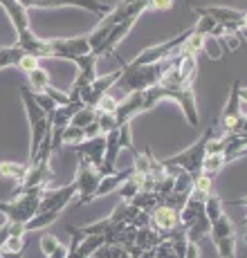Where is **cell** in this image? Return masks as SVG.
Listing matches in <instances>:
<instances>
[{
	"label": "cell",
	"instance_id": "cell-1",
	"mask_svg": "<svg viewBox=\"0 0 247 258\" xmlns=\"http://www.w3.org/2000/svg\"><path fill=\"white\" fill-rule=\"evenodd\" d=\"M90 41L88 36H74V38H45V52L43 58H56V61H77L79 56L90 54Z\"/></svg>",
	"mask_w": 247,
	"mask_h": 258
},
{
	"label": "cell",
	"instance_id": "cell-2",
	"mask_svg": "<svg viewBox=\"0 0 247 258\" xmlns=\"http://www.w3.org/2000/svg\"><path fill=\"white\" fill-rule=\"evenodd\" d=\"M103 175L99 173V168H95L88 160L79 157V166H77V175H74V184L79 188L77 196V207H83L88 202H92L97 198V188L101 184Z\"/></svg>",
	"mask_w": 247,
	"mask_h": 258
},
{
	"label": "cell",
	"instance_id": "cell-3",
	"mask_svg": "<svg viewBox=\"0 0 247 258\" xmlns=\"http://www.w3.org/2000/svg\"><path fill=\"white\" fill-rule=\"evenodd\" d=\"M25 9H54V7H79V9H86V12H92L97 16H108L112 12L110 7L101 5L99 0H18Z\"/></svg>",
	"mask_w": 247,
	"mask_h": 258
},
{
	"label": "cell",
	"instance_id": "cell-4",
	"mask_svg": "<svg viewBox=\"0 0 247 258\" xmlns=\"http://www.w3.org/2000/svg\"><path fill=\"white\" fill-rule=\"evenodd\" d=\"M79 188L77 184H68V186H47L41 196V207H38V213L41 211H66L68 205L72 200H77Z\"/></svg>",
	"mask_w": 247,
	"mask_h": 258
},
{
	"label": "cell",
	"instance_id": "cell-5",
	"mask_svg": "<svg viewBox=\"0 0 247 258\" xmlns=\"http://www.w3.org/2000/svg\"><path fill=\"white\" fill-rule=\"evenodd\" d=\"M0 7L5 9V14L9 16V21L14 25V32H16V41L25 38L32 34V25H29V14L18 0H0Z\"/></svg>",
	"mask_w": 247,
	"mask_h": 258
},
{
	"label": "cell",
	"instance_id": "cell-6",
	"mask_svg": "<svg viewBox=\"0 0 247 258\" xmlns=\"http://www.w3.org/2000/svg\"><path fill=\"white\" fill-rule=\"evenodd\" d=\"M72 151L77 153L79 157L88 160L95 168H101L103 155H106V135H97V137H92V140L77 144V146H72Z\"/></svg>",
	"mask_w": 247,
	"mask_h": 258
},
{
	"label": "cell",
	"instance_id": "cell-7",
	"mask_svg": "<svg viewBox=\"0 0 247 258\" xmlns=\"http://www.w3.org/2000/svg\"><path fill=\"white\" fill-rule=\"evenodd\" d=\"M27 175V164H18V162H0V177L12 180L14 184H21Z\"/></svg>",
	"mask_w": 247,
	"mask_h": 258
},
{
	"label": "cell",
	"instance_id": "cell-8",
	"mask_svg": "<svg viewBox=\"0 0 247 258\" xmlns=\"http://www.w3.org/2000/svg\"><path fill=\"white\" fill-rule=\"evenodd\" d=\"M25 54L27 52H25L23 47H18L16 43L9 47H0V70H5V68H9V66H18V61H21Z\"/></svg>",
	"mask_w": 247,
	"mask_h": 258
},
{
	"label": "cell",
	"instance_id": "cell-9",
	"mask_svg": "<svg viewBox=\"0 0 247 258\" xmlns=\"http://www.w3.org/2000/svg\"><path fill=\"white\" fill-rule=\"evenodd\" d=\"M27 81H29V88H32L34 92H45L47 88L52 86V83H49V72L41 66L27 74Z\"/></svg>",
	"mask_w": 247,
	"mask_h": 258
},
{
	"label": "cell",
	"instance_id": "cell-10",
	"mask_svg": "<svg viewBox=\"0 0 247 258\" xmlns=\"http://www.w3.org/2000/svg\"><path fill=\"white\" fill-rule=\"evenodd\" d=\"M58 218H61V211H41V213H36L32 220L25 222V227H27V234H29V231H36V229H43V227L52 225V222L58 220Z\"/></svg>",
	"mask_w": 247,
	"mask_h": 258
},
{
	"label": "cell",
	"instance_id": "cell-11",
	"mask_svg": "<svg viewBox=\"0 0 247 258\" xmlns=\"http://www.w3.org/2000/svg\"><path fill=\"white\" fill-rule=\"evenodd\" d=\"M175 211L169 209V207H160L155 213H153V225L157 229H173L175 227Z\"/></svg>",
	"mask_w": 247,
	"mask_h": 258
},
{
	"label": "cell",
	"instance_id": "cell-12",
	"mask_svg": "<svg viewBox=\"0 0 247 258\" xmlns=\"http://www.w3.org/2000/svg\"><path fill=\"white\" fill-rule=\"evenodd\" d=\"M86 142V128H79V126H68L66 131L61 133V146H77V144Z\"/></svg>",
	"mask_w": 247,
	"mask_h": 258
},
{
	"label": "cell",
	"instance_id": "cell-13",
	"mask_svg": "<svg viewBox=\"0 0 247 258\" xmlns=\"http://www.w3.org/2000/svg\"><path fill=\"white\" fill-rule=\"evenodd\" d=\"M92 258H131V256H128L119 245H115V242H103Z\"/></svg>",
	"mask_w": 247,
	"mask_h": 258
},
{
	"label": "cell",
	"instance_id": "cell-14",
	"mask_svg": "<svg viewBox=\"0 0 247 258\" xmlns=\"http://www.w3.org/2000/svg\"><path fill=\"white\" fill-rule=\"evenodd\" d=\"M126 175H128V173H112V175H106L101 180V184H99V188H97V198L99 196H106V193H110L112 188H117Z\"/></svg>",
	"mask_w": 247,
	"mask_h": 258
},
{
	"label": "cell",
	"instance_id": "cell-15",
	"mask_svg": "<svg viewBox=\"0 0 247 258\" xmlns=\"http://www.w3.org/2000/svg\"><path fill=\"white\" fill-rule=\"evenodd\" d=\"M95 119H97V110H95V108H90V106H86V108H81V110L72 117V126L86 128L88 123H92Z\"/></svg>",
	"mask_w": 247,
	"mask_h": 258
},
{
	"label": "cell",
	"instance_id": "cell-16",
	"mask_svg": "<svg viewBox=\"0 0 247 258\" xmlns=\"http://www.w3.org/2000/svg\"><path fill=\"white\" fill-rule=\"evenodd\" d=\"M38 245H41V251H43V256H45V258H49V256L54 254V251L58 249V245H61V242H58V238H56V236L43 234V236H41V240H38Z\"/></svg>",
	"mask_w": 247,
	"mask_h": 258
},
{
	"label": "cell",
	"instance_id": "cell-17",
	"mask_svg": "<svg viewBox=\"0 0 247 258\" xmlns=\"http://www.w3.org/2000/svg\"><path fill=\"white\" fill-rule=\"evenodd\" d=\"M32 92H34V90H32ZM34 99H36V103H38V106L43 108V110L47 112V115H52V112H54V110H56V108H58V103L54 101V99L49 97L47 92H34Z\"/></svg>",
	"mask_w": 247,
	"mask_h": 258
},
{
	"label": "cell",
	"instance_id": "cell-18",
	"mask_svg": "<svg viewBox=\"0 0 247 258\" xmlns=\"http://www.w3.org/2000/svg\"><path fill=\"white\" fill-rule=\"evenodd\" d=\"M25 245H27V238L25 236H12L7 242H5L3 249L5 251H25Z\"/></svg>",
	"mask_w": 247,
	"mask_h": 258
},
{
	"label": "cell",
	"instance_id": "cell-19",
	"mask_svg": "<svg viewBox=\"0 0 247 258\" xmlns=\"http://www.w3.org/2000/svg\"><path fill=\"white\" fill-rule=\"evenodd\" d=\"M95 108H97L99 112H117V108H119V103H117V99H112L110 94H106V97H103V99L97 103Z\"/></svg>",
	"mask_w": 247,
	"mask_h": 258
},
{
	"label": "cell",
	"instance_id": "cell-20",
	"mask_svg": "<svg viewBox=\"0 0 247 258\" xmlns=\"http://www.w3.org/2000/svg\"><path fill=\"white\" fill-rule=\"evenodd\" d=\"M38 61H41V58L32 56V54H25L21 61H18V68H21V70H23L25 74H29L32 70H36V68H38Z\"/></svg>",
	"mask_w": 247,
	"mask_h": 258
},
{
	"label": "cell",
	"instance_id": "cell-21",
	"mask_svg": "<svg viewBox=\"0 0 247 258\" xmlns=\"http://www.w3.org/2000/svg\"><path fill=\"white\" fill-rule=\"evenodd\" d=\"M12 238V227H9V220H5L0 225V247H5V242Z\"/></svg>",
	"mask_w": 247,
	"mask_h": 258
},
{
	"label": "cell",
	"instance_id": "cell-22",
	"mask_svg": "<svg viewBox=\"0 0 247 258\" xmlns=\"http://www.w3.org/2000/svg\"><path fill=\"white\" fill-rule=\"evenodd\" d=\"M155 9H169L171 7V0H148Z\"/></svg>",
	"mask_w": 247,
	"mask_h": 258
},
{
	"label": "cell",
	"instance_id": "cell-23",
	"mask_svg": "<svg viewBox=\"0 0 247 258\" xmlns=\"http://www.w3.org/2000/svg\"><path fill=\"white\" fill-rule=\"evenodd\" d=\"M3 258H23V251H5L3 249Z\"/></svg>",
	"mask_w": 247,
	"mask_h": 258
},
{
	"label": "cell",
	"instance_id": "cell-24",
	"mask_svg": "<svg viewBox=\"0 0 247 258\" xmlns=\"http://www.w3.org/2000/svg\"><path fill=\"white\" fill-rule=\"evenodd\" d=\"M0 258H3V247H0Z\"/></svg>",
	"mask_w": 247,
	"mask_h": 258
}]
</instances>
